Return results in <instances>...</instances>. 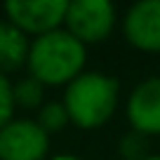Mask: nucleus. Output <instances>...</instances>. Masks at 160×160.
<instances>
[{"mask_svg":"<svg viewBox=\"0 0 160 160\" xmlns=\"http://www.w3.org/2000/svg\"><path fill=\"white\" fill-rule=\"evenodd\" d=\"M87 45H82L66 28L50 31L31 42L28 73L42 85H68L85 71Z\"/></svg>","mask_w":160,"mask_h":160,"instance_id":"f257e3e1","label":"nucleus"},{"mask_svg":"<svg viewBox=\"0 0 160 160\" xmlns=\"http://www.w3.org/2000/svg\"><path fill=\"white\" fill-rule=\"evenodd\" d=\"M120 82L101 71H82L66 85L61 104L68 111L73 125L82 130H97L115 113Z\"/></svg>","mask_w":160,"mask_h":160,"instance_id":"f03ea898","label":"nucleus"},{"mask_svg":"<svg viewBox=\"0 0 160 160\" xmlns=\"http://www.w3.org/2000/svg\"><path fill=\"white\" fill-rule=\"evenodd\" d=\"M115 19L118 14L111 0H71L64 24L82 45H94L111 35Z\"/></svg>","mask_w":160,"mask_h":160,"instance_id":"7ed1b4c3","label":"nucleus"},{"mask_svg":"<svg viewBox=\"0 0 160 160\" xmlns=\"http://www.w3.org/2000/svg\"><path fill=\"white\" fill-rule=\"evenodd\" d=\"M68 0H7V21L21 28L24 33L45 35L57 31L66 19Z\"/></svg>","mask_w":160,"mask_h":160,"instance_id":"20e7f679","label":"nucleus"},{"mask_svg":"<svg viewBox=\"0 0 160 160\" xmlns=\"http://www.w3.org/2000/svg\"><path fill=\"white\" fill-rule=\"evenodd\" d=\"M47 151L50 134L35 120H10L0 127V160H42Z\"/></svg>","mask_w":160,"mask_h":160,"instance_id":"39448f33","label":"nucleus"},{"mask_svg":"<svg viewBox=\"0 0 160 160\" xmlns=\"http://www.w3.org/2000/svg\"><path fill=\"white\" fill-rule=\"evenodd\" d=\"M127 120L144 137L160 134V75L141 80L127 99Z\"/></svg>","mask_w":160,"mask_h":160,"instance_id":"423d86ee","label":"nucleus"},{"mask_svg":"<svg viewBox=\"0 0 160 160\" xmlns=\"http://www.w3.org/2000/svg\"><path fill=\"white\" fill-rule=\"evenodd\" d=\"M125 38L144 52H160V0H139L122 19Z\"/></svg>","mask_w":160,"mask_h":160,"instance_id":"0eeeda50","label":"nucleus"},{"mask_svg":"<svg viewBox=\"0 0 160 160\" xmlns=\"http://www.w3.org/2000/svg\"><path fill=\"white\" fill-rule=\"evenodd\" d=\"M31 42L21 28L10 21H0V73L17 71L28 61Z\"/></svg>","mask_w":160,"mask_h":160,"instance_id":"6e6552de","label":"nucleus"},{"mask_svg":"<svg viewBox=\"0 0 160 160\" xmlns=\"http://www.w3.org/2000/svg\"><path fill=\"white\" fill-rule=\"evenodd\" d=\"M35 122L47 134H57V132H61L71 122V118H68V111H66V106L61 101H50V104L40 106V113H38Z\"/></svg>","mask_w":160,"mask_h":160,"instance_id":"1a4fd4ad","label":"nucleus"},{"mask_svg":"<svg viewBox=\"0 0 160 160\" xmlns=\"http://www.w3.org/2000/svg\"><path fill=\"white\" fill-rule=\"evenodd\" d=\"M42 94H45V85L35 80L33 75L21 78L14 85V104L24 106V108H38L42 104Z\"/></svg>","mask_w":160,"mask_h":160,"instance_id":"9d476101","label":"nucleus"},{"mask_svg":"<svg viewBox=\"0 0 160 160\" xmlns=\"http://www.w3.org/2000/svg\"><path fill=\"white\" fill-rule=\"evenodd\" d=\"M146 148H148L146 137L139 134V132H134V130L120 139V155L125 160H144V158H148Z\"/></svg>","mask_w":160,"mask_h":160,"instance_id":"9b49d317","label":"nucleus"},{"mask_svg":"<svg viewBox=\"0 0 160 160\" xmlns=\"http://www.w3.org/2000/svg\"><path fill=\"white\" fill-rule=\"evenodd\" d=\"M14 85L5 73H0V127H5L14 113Z\"/></svg>","mask_w":160,"mask_h":160,"instance_id":"f8f14e48","label":"nucleus"},{"mask_svg":"<svg viewBox=\"0 0 160 160\" xmlns=\"http://www.w3.org/2000/svg\"><path fill=\"white\" fill-rule=\"evenodd\" d=\"M52 160H82V158H78V155H71V153H61V155H54Z\"/></svg>","mask_w":160,"mask_h":160,"instance_id":"ddd939ff","label":"nucleus"},{"mask_svg":"<svg viewBox=\"0 0 160 160\" xmlns=\"http://www.w3.org/2000/svg\"><path fill=\"white\" fill-rule=\"evenodd\" d=\"M144 160H160V155H148V158H144Z\"/></svg>","mask_w":160,"mask_h":160,"instance_id":"4468645a","label":"nucleus"}]
</instances>
